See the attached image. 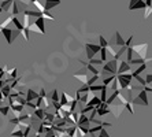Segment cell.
I'll list each match as a JSON object with an SVG mask.
<instances>
[{
    "label": "cell",
    "mask_w": 152,
    "mask_h": 137,
    "mask_svg": "<svg viewBox=\"0 0 152 137\" xmlns=\"http://www.w3.org/2000/svg\"><path fill=\"white\" fill-rule=\"evenodd\" d=\"M0 33H3V36L6 37L8 44L12 43V30H11V28H0Z\"/></svg>",
    "instance_id": "3957f363"
},
{
    "label": "cell",
    "mask_w": 152,
    "mask_h": 137,
    "mask_svg": "<svg viewBox=\"0 0 152 137\" xmlns=\"http://www.w3.org/2000/svg\"><path fill=\"white\" fill-rule=\"evenodd\" d=\"M99 40H100V41H99V45H100L102 48H106L107 45H108V41H107V40L104 39L103 36H99Z\"/></svg>",
    "instance_id": "4fadbf2b"
},
{
    "label": "cell",
    "mask_w": 152,
    "mask_h": 137,
    "mask_svg": "<svg viewBox=\"0 0 152 137\" xmlns=\"http://www.w3.org/2000/svg\"><path fill=\"white\" fill-rule=\"evenodd\" d=\"M130 70V65L127 63V62H122L118 63V70H117V74H124L125 71H129Z\"/></svg>",
    "instance_id": "5b68a950"
},
{
    "label": "cell",
    "mask_w": 152,
    "mask_h": 137,
    "mask_svg": "<svg viewBox=\"0 0 152 137\" xmlns=\"http://www.w3.org/2000/svg\"><path fill=\"white\" fill-rule=\"evenodd\" d=\"M100 59H102L103 62L107 60V50L106 48H102V50H100Z\"/></svg>",
    "instance_id": "5bb4252c"
},
{
    "label": "cell",
    "mask_w": 152,
    "mask_h": 137,
    "mask_svg": "<svg viewBox=\"0 0 152 137\" xmlns=\"http://www.w3.org/2000/svg\"><path fill=\"white\" fill-rule=\"evenodd\" d=\"M52 101H59V96H58V90H53L52 92V96H51Z\"/></svg>",
    "instance_id": "d6986e66"
},
{
    "label": "cell",
    "mask_w": 152,
    "mask_h": 137,
    "mask_svg": "<svg viewBox=\"0 0 152 137\" xmlns=\"http://www.w3.org/2000/svg\"><path fill=\"white\" fill-rule=\"evenodd\" d=\"M60 3H62L60 0H45V4H44V10H45V11H50V10H52L55 6H59Z\"/></svg>",
    "instance_id": "8992f818"
},
{
    "label": "cell",
    "mask_w": 152,
    "mask_h": 137,
    "mask_svg": "<svg viewBox=\"0 0 152 137\" xmlns=\"http://www.w3.org/2000/svg\"><path fill=\"white\" fill-rule=\"evenodd\" d=\"M145 4H147V7H152V0H144Z\"/></svg>",
    "instance_id": "603a6c76"
},
{
    "label": "cell",
    "mask_w": 152,
    "mask_h": 137,
    "mask_svg": "<svg viewBox=\"0 0 152 137\" xmlns=\"http://www.w3.org/2000/svg\"><path fill=\"white\" fill-rule=\"evenodd\" d=\"M11 22L15 25V28L18 29V32H22V30H23V25H22V22L19 21L18 17H12V18H11Z\"/></svg>",
    "instance_id": "9c48e42d"
},
{
    "label": "cell",
    "mask_w": 152,
    "mask_h": 137,
    "mask_svg": "<svg viewBox=\"0 0 152 137\" xmlns=\"http://www.w3.org/2000/svg\"><path fill=\"white\" fill-rule=\"evenodd\" d=\"M41 17L44 19H50V21H55V18H53L52 15L51 14H48V12H47V11H44V12H41Z\"/></svg>",
    "instance_id": "2e32d148"
},
{
    "label": "cell",
    "mask_w": 152,
    "mask_h": 137,
    "mask_svg": "<svg viewBox=\"0 0 152 137\" xmlns=\"http://www.w3.org/2000/svg\"><path fill=\"white\" fill-rule=\"evenodd\" d=\"M0 12H3V10H1V8H0Z\"/></svg>",
    "instance_id": "cb8c5ba5"
},
{
    "label": "cell",
    "mask_w": 152,
    "mask_h": 137,
    "mask_svg": "<svg viewBox=\"0 0 152 137\" xmlns=\"http://www.w3.org/2000/svg\"><path fill=\"white\" fill-rule=\"evenodd\" d=\"M138 8H142V10H145L147 8V4H145V1L144 0H140L138 3H136L133 7H132V10H138ZM130 10V11H132Z\"/></svg>",
    "instance_id": "7c38bea8"
},
{
    "label": "cell",
    "mask_w": 152,
    "mask_h": 137,
    "mask_svg": "<svg viewBox=\"0 0 152 137\" xmlns=\"http://www.w3.org/2000/svg\"><path fill=\"white\" fill-rule=\"evenodd\" d=\"M85 50H86V56H88V59L91 60V59L95 58L96 54H99L102 47H100V45H96V44H86V45H85Z\"/></svg>",
    "instance_id": "6da1fadb"
},
{
    "label": "cell",
    "mask_w": 152,
    "mask_h": 137,
    "mask_svg": "<svg viewBox=\"0 0 152 137\" xmlns=\"http://www.w3.org/2000/svg\"><path fill=\"white\" fill-rule=\"evenodd\" d=\"M132 41H133V36H130L125 41V45H126V47H132Z\"/></svg>",
    "instance_id": "ffe728a7"
},
{
    "label": "cell",
    "mask_w": 152,
    "mask_h": 137,
    "mask_svg": "<svg viewBox=\"0 0 152 137\" xmlns=\"http://www.w3.org/2000/svg\"><path fill=\"white\" fill-rule=\"evenodd\" d=\"M12 3H14V0H1L0 8L3 11H10V7L12 6Z\"/></svg>",
    "instance_id": "52a82bcc"
},
{
    "label": "cell",
    "mask_w": 152,
    "mask_h": 137,
    "mask_svg": "<svg viewBox=\"0 0 152 137\" xmlns=\"http://www.w3.org/2000/svg\"><path fill=\"white\" fill-rule=\"evenodd\" d=\"M114 44L118 45V47H124L125 45V40H124V37L121 36L119 32H115V41H114Z\"/></svg>",
    "instance_id": "ba28073f"
},
{
    "label": "cell",
    "mask_w": 152,
    "mask_h": 137,
    "mask_svg": "<svg viewBox=\"0 0 152 137\" xmlns=\"http://www.w3.org/2000/svg\"><path fill=\"white\" fill-rule=\"evenodd\" d=\"M138 1H140V0H130V3H129V10H132V7H133L136 3H138Z\"/></svg>",
    "instance_id": "44dd1931"
},
{
    "label": "cell",
    "mask_w": 152,
    "mask_h": 137,
    "mask_svg": "<svg viewBox=\"0 0 152 137\" xmlns=\"http://www.w3.org/2000/svg\"><path fill=\"white\" fill-rule=\"evenodd\" d=\"M8 111H10V107H8V106H6V107H0V112H1L3 115H7Z\"/></svg>",
    "instance_id": "ac0fdd59"
},
{
    "label": "cell",
    "mask_w": 152,
    "mask_h": 137,
    "mask_svg": "<svg viewBox=\"0 0 152 137\" xmlns=\"http://www.w3.org/2000/svg\"><path fill=\"white\" fill-rule=\"evenodd\" d=\"M91 65H92V66H102L103 65V60H102V59L93 58V59H91Z\"/></svg>",
    "instance_id": "9a60e30c"
},
{
    "label": "cell",
    "mask_w": 152,
    "mask_h": 137,
    "mask_svg": "<svg viewBox=\"0 0 152 137\" xmlns=\"http://www.w3.org/2000/svg\"><path fill=\"white\" fill-rule=\"evenodd\" d=\"M133 51L138 54V58H147V50H148V43H144V44H138V45H132Z\"/></svg>",
    "instance_id": "7a4b0ae2"
},
{
    "label": "cell",
    "mask_w": 152,
    "mask_h": 137,
    "mask_svg": "<svg viewBox=\"0 0 152 137\" xmlns=\"http://www.w3.org/2000/svg\"><path fill=\"white\" fill-rule=\"evenodd\" d=\"M11 18H12V17H8V18L7 19H6V21H4V22H1V23H0V28H8V23H10V22H11Z\"/></svg>",
    "instance_id": "e0dca14e"
},
{
    "label": "cell",
    "mask_w": 152,
    "mask_h": 137,
    "mask_svg": "<svg viewBox=\"0 0 152 137\" xmlns=\"http://www.w3.org/2000/svg\"><path fill=\"white\" fill-rule=\"evenodd\" d=\"M21 8H19V4L17 3V1H14L12 3V10H11V12H12V17H17L19 12H21Z\"/></svg>",
    "instance_id": "8fae6325"
},
{
    "label": "cell",
    "mask_w": 152,
    "mask_h": 137,
    "mask_svg": "<svg viewBox=\"0 0 152 137\" xmlns=\"http://www.w3.org/2000/svg\"><path fill=\"white\" fill-rule=\"evenodd\" d=\"M37 98H39V95L36 93L33 89L28 90V93H26V101H32V100H34V99H37Z\"/></svg>",
    "instance_id": "30bf717a"
},
{
    "label": "cell",
    "mask_w": 152,
    "mask_h": 137,
    "mask_svg": "<svg viewBox=\"0 0 152 137\" xmlns=\"http://www.w3.org/2000/svg\"><path fill=\"white\" fill-rule=\"evenodd\" d=\"M44 21H45V19L42 18V17H39V18L34 19V22H33V23L39 28V30H40L41 34H45V23H44Z\"/></svg>",
    "instance_id": "277c9868"
},
{
    "label": "cell",
    "mask_w": 152,
    "mask_h": 137,
    "mask_svg": "<svg viewBox=\"0 0 152 137\" xmlns=\"http://www.w3.org/2000/svg\"><path fill=\"white\" fill-rule=\"evenodd\" d=\"M147 84H151L152 82V74H147V78H145Z\"/></svg>",
    "instance_id": "7402d4cb"
}]
</instances>
